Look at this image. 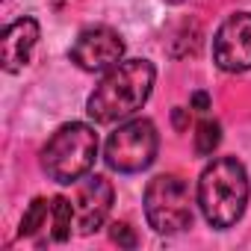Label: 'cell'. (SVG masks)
Here are the masks:
<instances>
[{"mask_svg": "<svg viewBox=\"0 0 251 251\" xmlns=\"http://www.w3.org/2000/svg\"><path fill=\"white\" fill-rule=\"evenodd\" d=\"M48 225L53 227L50 230L53 242H65L71 236V225H74V201H68L62 195L50 198V222Z\"/></svg>", "mask_w": 251, "mask_h": 251, "instance_id": "obj_10", "label": "cell"}, {"mask_svg": "<svg viewBox=\"0 0 251 251\" xmlns=\"http://www.w3.org/2000/svg\"><path fill=\"white\" fill-rule=\"evenodd\" d=\"M192 186L180 175H157L145 186V219L157 233H180L192 225Z\"/></svg>", "mask_w": 251, "mask_h": 251, "instance_id": "obj_4", "label": "cell"}, {"mask_svg": "<svg viewBox=\"0 0 251 251\" xmlns=\"http://www.w3.org/2000/svg\"><path fill=\"white\" fill-rule=\"evenodd\" d=\"M213 62L227 74L251 68V12L227 15L213 36Z\"/></svg>", "mask_w": 251, "mask_h": 251, "instance_id": "obj_6", "label": "cell"}, {"mask_svg": "<svg viewBox=\"0 0 251 251\" xmlns=\"http://www.w3.org/2000/svg\"><path fill=\"white\" fill-rule=\"evenodd\" d=\"M251 183L236 157H216L198 177V207L216 230L233 227L248 207Z\"/></svg>", "mask_w": 251, "mask_h": 251, "instance_id": "obj_2", "label": "cell"}, {"mask_svg": "<svg viewBox=\"0 0 251 251\" xmlns=\"http://www.w3.org/2000/svg\"><path fill=\"white\" fill-rule=\"evenodd\" d=\"M160 151V133L154 127L151 118H130L118 124V130L109 133L106 148H103V160L112 172L121 175H136L145 172Z\"/></svg>", "mask_w": 251, "mask_h": 251, "instance_id": "obj_5", "label": "cell"}, {"mask_svg": "<svg viewBox=\"0 0 251 251\" xmlns=\"http://www.w3.org/2000/svg\"><path fill=\"white\" fill-rule=\"evenodd\" d=\"M71 62L83 71H109L124 56V42L112 27H86L68 50Z\"/></svg>", "mask_w": 251, "mask_h": 251, "instance_id": "obj_7", "label": "cell"}, {"mask_svg": "<svg viewBox=\"0 0 251 251\" xmlns=\"http://www.w3.org/2000/svg\"><path fill=\"white\" fill-rule=\"evenodd\" d=\"M172 121H175V130H186V124H189V109L177 106V109L172 112Z\"/></svg>", "mask_w": 251, "mask_h": 251, "instance_id": "obj_14", "label": "cell"}, {"mask_svg": "<svg viewBox=\"0 0 251 251\" xmlns=\"http://www.w3.org/2000/svg\"><path fill=\"white\" fill-rule=\"evenodd\" d=\"M166 3H172V6H177V3H183V0H166Z\"/></svg>", "mask_w": 251, "mask_h": 251, "instance_id": "obj_17", "label": "cell"}, {"mask_svg": "<svg viewBox=\"0 0 251 251\" xmlns=\"http://www.w3.org/2000/svg\"><path fill=\"white\" fill-rule=\"evenodd\" d=\"M109 239L115 245H121V248H136L139 245V239H136V233H133V227L127 222H112L109 225Z\"/></svg>", "mask_w": 251, "mask_h": 251, "instance_id": "obj_13", "label": "cell"}, {"mask_svg": "<svg viewBox=\"0 0 251 251\" xmlns=\"http://www.w3.org/2000/svg\"><path fill=\"white\" fill-rule=\"evenodd\" d=\"M157 80V68L148 59H121L112 65L86 100V112L95 124L127 121L145 106Z\"/></svg>", "mask_w": 251, "mask_h": 251, "instance_id": "obj_1", "label": "cell"}, {"mask_svg": "<svg viewBox=\"0 0 251 251\" xmlns=\"http://www.w3.org/2000/svg\"><path fill=\"white\" fill-rule=\"evenodd\" d=\"M189 103H192V109L204 112V109H210V95H207V92H195V95L189 98Z\"/></svg>", "mask_w": 251, "mask_h": 251, "instance_id": "obj_15", "label": "cell"}, {"mask_svg": "<svg viewBox=\"0 0 251 251\" xmlns=\"http://www.w3.org/2000/svg\"><path fill=\"white\" fill-rule=\"evenodd\" d=\"M53 6H65V3H71V0H50Z\"/></svg>", "mask_w": 251, "mask_h": 251, "instance_id": "obj_16", "label": "cell"}, {"mask_svg": "<svg viewBox=\"0 0 251 251\" xmlns=\"http://www.w3.org/2000/svg\"><path fill=\"white\" fill-rule=\"evenodd\" d=\"M222 142V124L219 121H201L195 127V154L198 157H210Z\"/></svg>", "mask_w": 251, "mask_h": 251, "instance_id": "obj_12", "label": "cell"}, {"mask_svg": "<svg viewBox=\"0 0 251 251\" xmlns=\"http://www.w3.org/2000/svg\"><path fill=\"white\" fill-rule=\"evenodd\" d=\"M48 222H50V201L48 198H33V204L27 207V213L21 219L18 233L33 236V233H39V227H48Z\"/></svg>", "mask_w": 251, "mask_h": 251, "instance_id": "obj_11", "label": "cell"}, {"mask_svg": "<svg viewBox=\"0 0 251 251\" xmlns=\"http://www.w3.org/2000/svg\"><path fill=\"white\" fill-rule=\"evenodd\" d=\"M95 160H98V133L83 121L62 124L42 148V169L56 183H77L92 172Z\"/></svg>", "mask_w": 251, "mask_h": 251, "instance_id": "obj_3", "label": "cell"}, {"mask_svg": "<svg viewBox=\"0 0 251 251\" xmlns=\"http://www.w3.org/2000/svg\"><path fill=\"white\" fill-rule=\"evenodd\" d=\"M112 183L103 175H92L77 186L74 195V227L80 233H95L112 210Z\"/></svg>", "mask_w": 251, "mask_h": 251, "instance_id": "obj_8", "label": "cell"}, {"mask_svg": "<svg viewBox=\"0 0 251 251\" xmlns=\"http://www.w3.org/2000/svg\"><path fill=\"white\" fill-rule=\"evenodd\" d=\"M39 42V21L24 15L18 21H12L3 30V39H0V65L9 74L24 71V65L33 56V48Z\"/></svg>", "mask_w": 251, "mask_h": 251, "instance_id": "obj_9", "label": "cell"}]
</instances>
